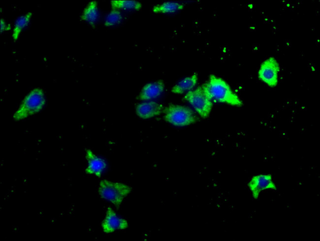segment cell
Here are the masks:
<instances>
[{
  "label": "cell",
  "instance_id": "1",
  "mask_svg": "<svg viewBox=\"0 0 320 241\" xmlns=\"http://www.w3.org/2000/svg\"><path fill=\"white\" fill-rule=\"evenodd\" d=\"M203 87L206 94L212 101L235 106H241L242 102L227 83L214 74L209 76Z\"/></svg>",
  "mask_w": 320,
  "mask_h": 241
},
{
  "label": "cell",
  "instance_id": "2",
  "mask_svg": "<svg viewBox=\"0 0 320 241\" xmlns=\"http://www.w3.org/2000/svg\"><path fill=\"white\" fill-rule=\"evenodd\" d=\"M43 90L36 88L31 90L25 97L13 115L15 121L24 119L41 111L45 104Z\"/></svg>",
  "mask_w": 320,
  "mask_h": 241
},
{
  "label": "cell",
  "instance_id": "3",
  "mask_svg": "<svg viewBox=\"0 0 320 241\" xmlns=\"http://www.w3.org/2000/svg\"><path fill=\"white\" fill-rule=\"evenodd\" d=\"M131 191V187L127 184L106 179L101 180L98 186V193L100 197L117 208Z\"/></svg>",
  "mask_w": 320,
  "mask_h": 241
},
{
  "label": "cell",
  "instance_id": "4",
  "mask_svg": "<svg viewBox=\"0 0 320 241\" xmlns=\"http://www.w3.org/2000/svg\"><path fill=\"white\" fill-rule=\"evenodd\" d=\"M164 119L170 124L184 127L197 121V118L193 111L189 107L178 104H171L164 108Z\"/></svg>",
  "mask_w": 320,
  "mask_h": 241
},
{
  "label": "cell",
  "instance_id": "5",
  "mask_svg": "<svg viewBox=\"0 0 320 241\" xmlns=\"http://www.w3.org/2000/svg\"><path fill=\"white\" fill-rule=\"evenodd\" d=\"M184 98L201 117L204 118L208 117L212 109L213 103L202 85L187 92Z\"/></svg>",
  "mask_w": 320,
  "mask_h": 241
},
{
  "label": "cell",
  "instance_id": "6",
  "mask_svg": "<svg viewBox=\"0 0 320 241\" xmlns=\"http://www.w3.org/2000/svg\"><path fill=\"white\" fill-rule=\"evenodd\" d=\"M280 69L278 61L274 57H270L260 65L258 71V77L268 86L274 87L278 83Z\"/></svg>",
  "mask_w": 320,
  "mask_h": 241
},
{
  "label": "cell",
  "instance_id": "7",
  "mask_svg": "<svg viewBox=\"0 0 320 241\" xmlns=\"http://www.w3.org/2000/svg\"><path fill=\"white\" fill-rule=\"evenodd\" d=\"M248 186L255 200H258L261 191L271 189L276 190L277 186L269 174H259L253 176L249 181Z\"/></svg>",
  "mask_w": 320,
  "mask_h": 241
},
{
  "label": "cell",
  "instance_id": "8",
  "mask_svg": "<svg viewBox=\"0 0 320 241\" xmlns=\"http://www.w3.org/2000/svg\"><path fill=\"white\" fill-rule=\"evenodd\" d=\"M128 226V222L126 219L119 216L111 208H107L105 217L101 224L104 233L108 234L116 230H124Z\"/></svg>",
  "mask_w": 320,
  "mask_h": 241
},
{
  "label": "cell",
  "instance_id": "9",
  "mask_svg": "<svg viewBox=\"0 0 320 241\" xmlns=\"http://www.w3.org/2000/svg\"><path fill=\"white\" fill-rule=\"evenodd\" d=\"M86 157L88 162L86 172L100 177L107 167L106 161L89 149L86 151Z\"/></svg>",
  "mask_w": 320,
  "mask_h": 241
},
{
  "label": "cell",
  "instance_id": "10",
  "mask_svg": "<svg viewBox=\"0 0 320 241\" xmlns=\"http://www.w3.org/2000/svg\"><path fill=\"white\" fill-rule=\"evenodd\" d=\"M164 109L161 103L149 101L139 103L136 107V113L139 117L148 119L160 114Z\"/></svg>",
  "mask_w": 320,
  "mask_h": 241
},
{
  "label": "cell",
  "instance_id": "11",
  "mask_svg": "<svg viewBox=\"0 0 320 241\" xmlns=\"http://www.w3.org/2000/svg\"><path fill=\"white\" fill-rule=\"evenodd\" d=\"M164 83L162 80L152 82L142 88L139 98L141 100H149L159 97L163 92Z\"/></svg>",
  "mask_w": 320,
  "mask_h": 241
},
{
  "label": "cell",
  "instance_id": "12",
  "mask_svg": "<svg viewBox=\"0 0 320 241\" xmlns=\"http://www.w3.org/2000/svg\"><path fill=\"white\" fill-rule=\"evenodd\" d=\"M197 80L198 76L196 73L187 76L176 83L172 87L171 92L177 94L188 92L196 85Z\"/></svg>",
  "mask_w": 320,
  "mask_h": 241
},
{
  "label": "cell",
  "instance_id": "13",
  "mask_svg": "<svg viewBox=\"0 0 320 241\" xmlns=\"http://www.w3.org/2000/svg\"><path fill=\"white\" fill-rule=\"evenodd\" d=\"M98 17L97 3L96 1L92 0L83 10L81 19L94 27L96 24Z\"/></svg>",
  "mask_w": 320,
  "mask_h": 241
},
{
  "label": "cell",
  "instance_id": "14",
  "mask_svg": "<svg viewBox=\"0 0 320 241\" xmlns=\"http://www.w3.org/2000/svg\"><path fill=\"white\" fill-rule=\"evenodd\" d=\"M111 5L113 9L124 11H137L142 7V4L135 0H111Z\"/></svg>",
  "mask_w": 320,
  "mask_h": 241
},
{
  "label": "cell",
  "instance_id": "15",
  "mask_svg": "<svg viewBox=\"0 0 320 241\" xmlns=\"http://www.w3.org/2000/svg\"><path fill=\"white\" fill-rule=\"evenodd\" d=\"M184 7V5L182 3L168 1L154 6L152 10L156 13H171L179 11Z\"/></svg>",
  "mask_w": 320,
  "mask_h": 241
},
{
  "label": "cell",
  "instance_id": "16",
  "mask_svg": "<svg viewBox=\"0 0 320 241\" xmlns=\"http://www.w3.org/2000/svg\"><path fill=\"white\" fill-rule=\"evenodd\" d=\"M32 13L28 12L19 17L15 21L12 37L14 40H17L23 30L29 24Z\"/></svg>",
  "mask_w": 320,
  "mask_h": 241
},
{
  "label": "cell",
  "instance_id": "17",
  "mask_svg": "<svg viewBox=\"0 0 320 241\" xmlns=\"http://www.w3.org/2000/svg\"><path fill=\"white\" fill-rule=\"evenodd\" d=\"M123 19V15L120 10L113 9L106 15L104 25L106 27H111L120 24Z\"/></svg>",
  "mask_w": 320,
  "mask_h": 241
},
{
  "label": "cell",
  "instance_id": "18",
  "mask_svg": "<svg viewBox=\"0 0 320 241\" xmlns=\"http://www.w3.org/2000/svg\"><path fill=\"white\" fill-rule=\"evenodd\" d=\"M7 25L6 24L4 20L1 18L0 19V32L1 33L5 31V30H7Z\"/></svg>",
  "mask_w": 320,
  "mask_h": 241
}]
</instances>
